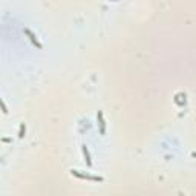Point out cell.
<instances>
[{
    "label": "cell",
    "instance_id": "1",
    "mask_svg": "<svg viewBox=\"0 0 196 196\" xmlns=\"http://www.w3.org/2000/svg\"><path fill=\"white\" fill-rule=\"evenodd\" d=\"M71 175L78 178V179H86V181H94V182H103L104 178L98 176V175H90V173H83L81 170H77V168H71Z\"/></svg>",
    "mask_w": 196,
    "mask_h": 196
},
{
    "label": "cell",
    "instance_id": "2",
    "mask_svg": "<svg viewBox=\"0 0 196 196\" xmlns=\"http://www.w3.org/2000/svg\"><path fill=\"white\" fill-rule=\"evenodd\" d=\"M97 121H98V132H100V135H106V120H104L103 110L97 112Z\"/></svg>",
    "mask_w": 196,
    "mask_h": 196
},
{
    "label": "cell",
    "instance_id": "3",
    "mask_svg": "<svg viewBox=\"0 0 196 196\" xmlns=\"http://www.w3.org/2000/svg\"><path fill=\"white\" fill-rule=\"evenodd\" d=\"M23 32H25L26 35H28V38H29V40L32 42V45H34L35 48H38V49H42V48H43V45L40 43V40L37 38V35H35V34H34V32H32L29 28H25V29H23Z\"/></svg>",
    "mask_w": 196,
    "mask_h": 196
},
{
    "label": "cell",
    "instance_id": "4",
    "mask_svg": "<svg viewBox=\"0 0 196 196\" xmlns=\"http://www.w3.org/2000/svg\"><path fill=\"white\" fill-rule=\"evenodd\" d=\"M81 153H83V156H84V161H86L87 167H92V158H90V152H89V147H87L86 144L81 146Z\"/></svg>",
    "mask_w": 196,
    "mask_h": 196
},
{
    "label": "cell",
    "instance_id": "5",
    "mask_svg": "<svg viewBox=\"0 0 196 196\" xmlns=\"http://www.w3.org/2000/svg\"><path fill=\"white\" fill-rule=\"evenodd\" d=\"M25 130H26V127H25V124L22 123V124H20V129H19V136H20V138H23V133H25Z\"/></svg>",
    "mask_w": 196,
    "mask_h": 196
},
{
    "label": "cell",
    "instance_id": "6",
    "mask_svg": "<svg viewBox=\"0 0 196 196\" xmlns=\"http://www.w3.org/2000/svg\"><path fill=\"white\" fill-rule=\"evenodd\" d=\"M2 109H3V112H5V113L8 112V109H6V104H5V101H3V100H2Z\"/></svg>",
    "mask_w": 196,
    "mask_h": 196
}]
</instances>
